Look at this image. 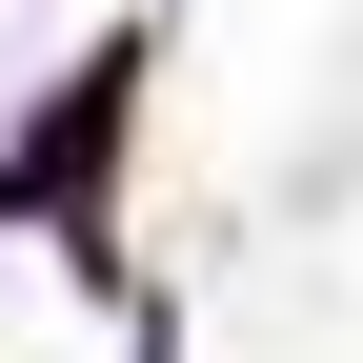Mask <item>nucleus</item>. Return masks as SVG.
<instances>
[{
  "label": "nucleus",
  "mask_w": 363,
  "mask_h": 363,
  "mask_svg": "<svg viewBox=\"0 0 363 363\" xmlns=\"http://www.w3.org/2000/svg\"><path fill=\"white\" fill-rule=\"evenodd\" d=\"M121 101H142V40H101V61H81L61 101H40V142L0 162V202H21V222H61V202H101V162H121Z\"/></svg>",
  "instance_id": "obj_1"
}]
</instances>
